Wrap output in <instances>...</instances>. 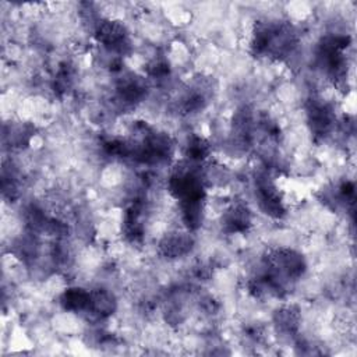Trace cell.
Masks as SVG:
<instances>
[{"label": "cell", "instance_id": "cell-1", "mask_svg": "<svg viewBox=\"0 0 357 357\" xmlns=\"http://www.w3.org/2000/svg\"><path fill=\"white\" fill-rule=\"evenodd\" d=\"M194 240L190 233H170L165 236L159 243V251L166 258H180L190 252Z\"/></svg>", "mask_w": 357, "mask_h": 357}, {"label": "cell", "instance_id": "cell-2", "mask_svg": "<svg viewBox=\"0 0 357 357\" xmlns=\"http://www.w3.org/2000/svg\"><path fill=\"white\" fill-rule=\"evenodd\" d=\"M222 225L227 233H243L251 225V213L244 204H234L223 213Z\"/></svg>", "mask_w": 357, "mask_h": 357}, {"label": "cell", "instance_id": "cell-3", "mask_svg": "<svg viewBox=\"0 0 357 357\" xmlns=\"http://www.w3.org/2000/svg\"><path fill=\"white\" fill-rule=\"evenodd\" d=\"M60 303L67 311L88 312L91 304V291H86L81 287H71L63 293Z\"/></svg>", "mask_w": 357, "mask_h": 357}, {"label": "cell", "instance_id": "cell-4", "mask_svg": "<svg viewBox=\"0 0 357 357\" xmlns=\"http://www.w3.org/2000/svg\"><path fill=\"white\" fill-rule=\"evenodd\" d=\"M275 324L286 335H294L300 325V314L294 307H283L275 315Z\"/></svg>", "mask_w": 357, "mask_h": 357}, {"label": "cell", "instance_id": "cell-5", "mask_svg": "<svg viewBox=\"0 0 357 357\" xmlns=\"http://www.w3.org/2000/svg\"><path fill=\"white\" fill-rule=\"evenodd\" d=\"M187 156L188 159L194 160V162H199L202 159H205L209 153V144L198 137V135H192L190 139H188V144H187Z\"/></svg>", "mask_w": 357, "mask_h": 357}]
</instances>
